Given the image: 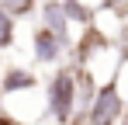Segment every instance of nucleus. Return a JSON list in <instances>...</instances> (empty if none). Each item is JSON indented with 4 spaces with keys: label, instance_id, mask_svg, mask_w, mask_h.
I'll use <instances>...</instances> for the list:
<instances>
[{
    "label": "nucleus",
    "instance_id": "nucleus-14",
    "mask_svg": "<svg viewBox=\"0 0 128 125\" xmlns=\"http://www.w3.org/2000/svg\"><path fill=\"white\" fill-rule=\"evenodd\" d=\"M0 94H4V83H0Z\"/></svg>",
    "mask_w": 128,
    "mask_h": 125
},
{
    "label": "nucleus",
    "instance_id": "nucleus-8",
    "mask_svg": "<svg viewBox=\"0 0 128 125\" xmlns=\"http://www.w3.org/2000/svg\"><path fill=\"white\" fill-rule=\"evenodd\" d=\"M7 45H14V14H7L0 7V49H7Z\"/></svg>",
    "mask_w": 128,
    "mask_h": 125
},
{
    "label": "nucleus",
    "instance_id": "nucleus-6",
    "mask_svg": "<svg viewBox=\"0 0 128 125\" xmlns=\"http://www.w3.org/2000/svg\"><path fill=\"white\" fill-rule=\"evenodd\" d=\"M0 83H4L7 94H14V90H28V87H35V77H31L28 70H7Z\"/></svg>",
    "mask_w": 128,
    "mask_h": 125
},
{
    "label": "nucleus",
    "instance_id": "nucleus-5",
    "mask_svg": "<svg viewBox=\"0 0 128 125\" xmlns=\"http://www.w3.org/2000/svg\"><path fill=\"white\" fill-rule=\"evenodd\" d=\"M104 45H107V38L94 28V24H86L83 38H80V52H76V66H86V62H90V56H97Z\"/></svg>",
    "mask_w": 128,
    "mask_h": 125
},
{
    "label": "nucleus",
    "instance_id": "nucleus-12",
    "mask_svg": "<svg viewBox=\"0 0 128 125\" xmlns=\"http://www.w3.org/2000/svg\"><path fill=\"white\" fill-rule=\"evenodd\" d=\"M69 125H90V122H86V115H83V118H73Z\"/></svg>",
    "mask_w": 128,
    "mask_h": 125
},
{
    "label": "nucleus",
    "instance_id": "nucleus-9",
    "mask_svg": "<svg viewBox=\"0 0 128 125\" xmlns=\"http://www.w3.org/2000/svg\"><path fill=\"white\" fill-rule=\"evenodd\" d=\"M0 7L7 14H14V18H24V14L35 11V0H0Z\"/></svg>",
    "mask_w": 128,
    "mask_h": 125
},
{
    "label": "nucleus",
    "instance_id": "nucleus-10",
    "mask_svg": "<svg viewBox=\"0 0 128 125\" xmlns=\"http://www.w3.org/2000/svg\"><path fill=\"white\" fill-rule=\"evenodd\" d=\"M100 4H104L107 11H114L118 18H121V14H128V0H100Z\"/></svg>",
    "mask_w": 128,
    "mask_h": 125
},
{
    "label": "nucleus",
    "instance_id": "nucleus-2",
    "mask_svg": "<svg viewBox=\"0 0 128 125\" xmlns=\"http://www.w3.org/2000/svg\"><path fill=\"white\" fill-rule=\"evenodd\" d=\"M121 115H125V101H121L118 80H107L104 87H97L94 101L86 108V122L90 125H118Z\"/></svg>",
    "mask_w": 128,
    "mask_h": 125
},
{
    "label": "nucleus",
    "instance_id": "nucleus-7",
    "mask_svg": "<svg viewBox=\"0 0 128 125\" xmlns=\"http://www.w3.org/2000/svg\"><path fill=\"white\" fill-rule=\"evenodd\" d=\"M66 4V14H69V21H76V24H90L94 21V11L86 7L83 0H62Z\"/></svg>",
    "mask_w": 128,
    "mask_h": 125
},
{
    "label": "nucleus",
    "instance_id": "nucleus-11",
    "mask_svg": "<svg viewBox=\"0 0 128 125\" xmlns=\"http://www.w3.org/2000/svg\"><path fill=\"white\" fill-rule=\"evenodd\" d=\"M0 125H21L18 118H10V115H0Z\"/></svg>",
    "mask_w": 128,
    "mask_h": 125
},
{
    "label": "nucleus",
    "instance_id": "nucleus-1",
    "mask_svg": "<svg viewBox=\"0 0 128 125\" xmlns=\"http://www.w3.org/2000/svg\"><path fill=\"white\" fill-rule=\"evenodd\" d=\"M76 104H80V87L73 70H59L48 80V115L59 125H69L76 118Z\"/></svg>",
    "mask_w": 128,
    "mask_h": 125
},
{
    "label": "nucleus",
    "instance_id": "nucleus-13",
    "mask_svg": "<svg viewBox=\"0 0 128 125\" xmlns=\"http://www.w3.org/2000/svg\"><path fill=\"white\" fill-rule=\"evenodd\" d=\"M125 125H128V108H125Z\"/></svg>",
    "mask_w": 128,
    "mask_h": 125
},
{
    "label": "nucleus",
    "instance_id": "nucleus-3",
    "mask_svg": "<svg viewBox=\"0 0 128 125\" xmlns=\"http://www.w3.org/2000/svg\"><path fill=\"white\" fill-rule=\"evenodd\" d=\"M62 49H66V42L59 38L56 31H48L45 24L35 28V59H38V62H59Z\"/></svg>",
    "mask_w": 128,
    "mask_h": 125
},
{
    "label": "nucleus",
    "instance_id": "nucleus-4",
    "mask_svg": "<svg viewBox=\"0 0 128 125\" xmlns=\"http://www.w3.org/2000/svg\"><path fill=\"white\" fill-rule=\"evenodd\" d=\"M42 24L48 28V31H56V35L69 45V14H66L62 0H45L42 4Z\"/></svg>",
    "mask_w": 128,
    "mask_h": 125
}]
</instances>
